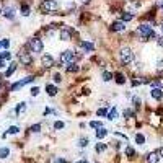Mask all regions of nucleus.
I'll return each instance as SVG.
<instances>
[{
	"mask_svg": "<svg viewBox=\"0 0 163 163\" xmlns=\"http://www.w3.org/2000/svg\"><path fill=\"white\" fill-rule=\"evenodd\" d=\"M59 38H61V41H70L72 39V30L70 28H64V30H61Z\"/></svg>",
	"mask_w": 163,
	"mask_h": 163,
	"instance_id": "10",
	"label": "nucleus"
},
{
	"mask_svg": "<svg viewBox=\"0 0 163 163\" xmlns=\"http://www.w3.org/2000/svg\"><path fill=\"white\" fill-rule=\"evenodd\" d=\"M150 95H152V98H155V100H161L163 98V90L161 88H152Z\"/></svg>",
	"mask_w": 163,
	"mask_h": 163,
	"instance_id": "14",
	"label": "nucleus"
},
{
	"mask_svg": "<svg viewBox=\"0 0 163 163\" xmlns=\"http://www.w3.org/2000/svg\"><path fill=\"white\" fill-rule=\"evenodd\" d=\"M78 145H80V147H86V145H88V139H86V137H82L80 140H78Z\"/></svg>",
	"mask_w": 163,
	"mask_h": 163,
	"instance_id": "31",
	"label": "nucleus"
},
{
	"mask_svg": "<svg viewBox=\"0 0 163 163\" xmlns=\"http://www.w3.org/2000/svg\"><path fill=\"white\" fill-rule=\"evenodd\" d=\"M16 69H18V64H16V62H11L10 65H8V69H7V72H5V77H10V75L13 73Z\"/></svg>",
	"mask_w": 163,
	"mask_h": 163,
	"instance_id": "16",
	"label": "nucleus"
},
{
	"mask_svg": "<svg viewBox=\"0 0 163 163\" xmlns=\"http://www.w3.org/2000/svg\"><path fill=\"white\" fill-rule=\"evenodd\" d=\"M30 131H31V132H39V131H41V124H33V126L30 127Z\"/></svg>",
	"mask_w": 163,
	"mask_h": 163,
	"instance_id": "34",
	"label": "nucleus"
},
{
	"mask_svg": "<svg viewBox=\"0 0 163 163\" xmlns=\"http://www.w3.org/2000/svg\"><path fill=\"white\" fill-rule=\"evenodd\" d=\"M158 155H160V157H163V147L160 148V152H158Z\"/></svg>",
	"mask_w": 163,
	"mask_h": 163,
	"instance_id": "44",
	"label": "nucleus"
},
{
	"mask_svg": "<svg viewBox=\"0 0 163 163\" xmlns=\"http://www.w3.org/2000/svg\"><path fill=\"white\" fill-rule=\"evenodd\" d=\"M137 33L142 36V41H147V39H150V38H157L150 25H140V26L137 28Z\"/></svg>",
	"mask_w": 163,
	"mask_h": 163,
	"instance_id": "1",
	"label": "nucleus"
},
{
	"mask_svg": "<svg viewBox=\"0 0 163 163\" xmlns=\"http://www.w3.org/2000/svg\"><path fill=\"white\" fill-rule=\"evenodd\" d=\"M64 126H65V124H64L62 121H56L54 122V129H64Z\"/></svg>",
	"mask_w": 163,
	"mask_h": 163,
	"instance_id": "33",
	"label": "nucleus"
},
{
	"mask_svg": "<svg viewBox=\"0 0 163 163\" xmlns=\"http://www.w3.org/2000/svg\"><path fill=\"white\" fill-rule=\"evenodd\" d=\"M46 91H48L49 96H56L59 90H57V86H54V85H46Z\"/></svg>",
	"mask_w": 163,
	"mask_h": 163,
	"instance_id": "17",
	"label": "nucleus"
},
{
	"mask_svg": "<svg viewBox=\"0 0 163 163\" xmlns=\"http://www.w3.org/2000/svg\"><path fill=\"white\" fill-rule=\"evenodd\" d=\"M0 46H2V48H5V49H8L10 41H8V39H2V41H0Z\"/></svg>",
	"mask_w": 163,
	"mask_h": 163,
	"instance_id": "35",
	"label": "nucleus"
},
{
	"mask_svg": "<svg viewBox=\"0 0 163 163\" xmlns=\"http://www.w3.org/2000/svg\"><path fill=\"white\" fill-rule=\"evenodd\" d=\"M8 155H10L8 147H2V148H0V158H7Z\"/></svg>",
	"mask_w": 163,
	"mask_h": 163,
	"instance_id": "23",
	"label": "nucleus"
},
{
	"mask_svg": "<svg viewBox=\"0 0 163 163\" xmlns=\"http://www.w3.org/2000/svg\"><path fill=\"white\" fill-rule=\"evenodd\" d=\"M96 114H98V116H106V114H108V108H100V109L96 111Z\"/></svg>",
	"mask_w": 163,
	"mask_h": 163,
	"instance_id": "32",
	"label": "nucleus"
},
{
	"mask_svg": "<svg viewBox=\"0 0 163 163\" xmlns=\"http://www.w3.org/2000/svg\"><path fill=\"white\" fill-rule=\"evenodd\" d=\"M39 95V88H38V86H33V88H31V96H38Z\"/></svg>",
	"mask_w": 163,
	"mask_h": 163,
	"instance_id": "37",
	"label": "nucleus"
},
{
	"mask_svg": "<svg viewBox=\"0 0 163 163\" xmlns=\"http://www.w3.org/2000/svg\"><path fill=\"white\" fill-rule=\"evenodd\" d=\"M104 150H106V144H96V152L98 153H101V152H104Z\"/></svg>",
	"mask_w": 163,
	"mask_h": 163,
	"instance_id": "28",
	"label": "nucleus"
},
{
	"mask_svg": "<svg viewBox=\"0 0 163 163\" xmlns=\"http://www.w3.org/2000/svg\"><path fill=\"white\" fill-rule=\"evenodd\" d=\"M134 20V13H129V11H124V13L121 15V21L126 23V21H131Z\"/></svg>",
	"mask_w": 163,
	"mask_h": 163,
	"instance_id": "18",
	"label": "nucleus"
},
{
	"mask_svg": "<svg viewBox=\"0 0 163 163\" xmlns=\"http://www.w3.org/2000/svg\"><path fill=\"white\" fill-rule=\"evenodd\" d=\"M2 15L5 16V18H8V20H15V10L11 8V7L2 10Z\"/></svg>",
	"mask_w": 163,
	"mask_h": 163,
	"instance_id": "12",
	"label": "nucleus"
},
{
	"mask_svg": "<svg viewBox=\"0 0 163 163\" xmlns=\"http://www.w3.org/2000/svg\"><path fill=\"white\" fill-rule=\"evenodd\" d=\"M65 70H67V72H70V73H75V72H78V70H80V65H77V64L70 62V64H67V65H65Z\"/></svg>",
	"mask_w": 163,
	"mask_h": 163,
	"instance_id": "15",
	"label": "nucleus"
},
{
	"mask_svg": "<svg viewBox=\"0 0 163 163\" xmlns=\"http://www.w3.org/2000/svg\"><path fill=\"white\" fill-rule=\"evenodd\" d=\"M34 80V77H31V75H30V77H25V78H23V80H20V82H16V83H13V85H11V91H16V90H20L21 88V86H25V85H28V83H31V82Z\"/></svg>",
	"mask_w": 163,
	"mask_h": 163,
	"instance_id": "6",
	"label": "nucleus"
},
{
	"mask_svg": "<svg viewBox=\"0 0 163 163\" xmlns=\"http://www.w3.org/2000/svg\"><path fill=\"white\" fill-rule=\"evenodd\" d=\"M52 163H65V160H64V158H54Z\"/></svg>",
	"mask_w": 163,
	"mask_h": 163,
	"instance_id": "42",
	"label": "nucleus"
},
{
	"mask_svg": "<svg viewBox=\"0 0 163 163\" xmlns=\"http://www.w3.org/2000/svg\"><path fill=\"white\" fill-rule=\"evenodd\" d=\"M0 88H2V82H0Z\"/></svg>",
	"mask_w": 163,
	"mask_h": 163,
	"instance_id": "48",
	"label": "nucleus"
},
{
	"mask_svg": "<svg viewBox=\"0 0 163 163\" xmlns=\"http://www.w3.org/2000/svg\"><path fill=\"white\" fill-rule=\"evenodd\" d=\"M124 116H126L127 119H129V118H132V116H134V113L131 111V109H126V111H124Z\"/></svg>",
	"mask_w": 163,
	"mask_h": 163,
	"instance_id": "39",
	"label": "nucleus"
},
{
	"mask_svg": "<svg viewBox=\"0 0 163 163\" xmlns=\"http://www.w3.org/2000/svg\"><path fill=\"white\" fill-rule=\"evenodd\" d=\"M161 31H163V23H161Z\"/></svg>",
	"mask_w": 163,
	"mask_h": 163,
	"instance_id": "47",
	"label": "nucleus"
},
{
	"mask_svg": "<svg viewBox=\"0 0 163 163\" xmlns=\"http://www.w3.org/2000/svg\"><path fill=\"white\" fill-rule=\"evenodd\" d=\"M157 70H158V72H163V61H158V62H157Z\"/></svg>",
	"mask_w": 163,
	"mask_h": 163,
	"instance_id": "38",
	"label": "nucleus"
},
{
	"mask_svg": "<svg viewBox=\"0 0 163 163\" xmlns=\"http://www.w3.org/2000/svg\"><path fill=\"white\" fill-rule=\"evenodd\" d=\"M126 30V23H122V21H114L113 25H111V31H116V33H121V31H124Z\"/></svg>",
	"mask_w": 163,
	"mask_h": 163,
	"instance_id": "11",
	"label": "nucleus"
},
{
	"mask_svg": "<svg viewBox=\"0 0 163 163\" xmlns=\"http://www.w3.org/2000/svg\"><path fill=\"white\" fill-rule=\"evenodd\" d=\"M56 8H57L56 0H44V2L39 5V10L43 11V13H51V11H54Z\"/></svg>",
	"mask_w": 163,
	"mask_h": 163,
	"instance_id": "2",
	"label": "nucleus"
},
{
	"mask_svg": "<svg viewBox=\"0 0 163 163\" xmlns=\"http://www.w3.org/2000/svg\"><path fill=\"white\" fill-rule=\"evenodd\" d=\"M90 127H93V129H101L103 124H101L100 121H91V122H90Z\"/></svg>",
	"mask_w": 163,
	"mask_h": 163,
	"instance_id": "26",
	"label": "nucleus"
},
{
	"mask_svg": "<svg viewBox=\"0 0 163 163\" xmlns=\"http://www.w3.org/2000/svg\"><path fill=\"white\" fill-rule=\"evenodd\" d=\"M136 144H139V145L145 144V137L142 136V134H136Z\"/></svg>",
	"mask_w": 163,
	"mask_h": 163,
	"instance_id": "25",
	"label": "nucleus"
},
{
	"mask_svg": "<svg viewBox=\"0 0 163 163\" xmlns=\"http://www.w3.org/2000/svg\"><path fill=\"white\" fill-rule=\"evenodd\" d=\"M41 65H43L44 69H51L52 65H54V57H52L51 54H43L41 56Z\"/></svg>",
	"mask_w": 163,
	"mask_h": 163,
	"instance_id": "7",
	"label": "nucleus"
},
{
	"mask_svg": "<svg viewBox=\"0 0 163 163\" xmlns=\"http://www.w3.org/2000/svg\"><path fill=\"white\" fill-rule=\"evenodd\" d=\"M158 160H160L158 152H150V153L147 155V161H148V163H158Z\"/></svg>",
	"mask_w": 163,
	"mask_h": 163,
	"instance_id": "13",
	"label": "nucleus"
},
{
	"mask_svg": "<svg viewBox=\"0 0 163 163\" xmlns=\"http://www.w3.org/2000/svg\"><path fill=\"white\" fill-rule=\"evenodd\" d=\"M111 78H113V73L111 72H103V80L104 82H109Z\"/></svg>",
	"mask_w": 163,
	"mask_h": 163,
	"instance_id": "29",
	"label": "nucleus"
},
{
	"mask_svg": "<svg viewBox=\"0 0 163 163\" xmlns=\"http://www.w3.org/2000/svg\"><path fill=\"white\" fill-rule=\"evenodd\" d=\"M106 116H108V119H109V121H114V119H116V116H118V109L113 108V109H111V111H109Z\"/></svg>",
	"mask_w": 163,
	"mask_h": 163,
	"instance_id": "22",
	"label": "nucleus"
},
{
	"mask_svg": "<svg viewBox=\"0 0 163 163\" xmlns=\"http://www.w3.org/2000/svg\"><path fill=\"white\" fill-rule=\"evenodd\" d=\"M3 67H5V62H3V61H0V69H3Z\"/></svg>",
	"mask_w": 163,
	"mask_h": 163,
	"instance_id": "43",
	"label": "nucleus"
},
{
	"mask_svg": "<svg viewBox=\"0 0 163 163\" xmlns=\"http://www.w3.org/2000/svg\"><path fill=\"white\" fill-rule=\"evenodd\" d=\"M18 59H20V62L23 64V65H30V64L33 62L31 56L28 54L26 51H21V52H20V54H18Z\"/></svg>",
	"mask_w": 163,
	"mask_h": 163,
	"instance_id": "8",
	"label": "nucleus"
},
{
	"mask_svg": "<svg viewBox=\"0 0 163 163\" xmlns=\"http://www.w3.org/2000/svg\"><path fill=\"white\" fill-rule=\"evenodd\" d=\"M30 49L33 51V52H38V54H41L43 52V49H44V44H43V39H39V38H31L30 39Z\"/></svg>",
	"mask_w": 163,
	"mask_h": 163,
	"instance_id": "3",
	"label": "nucleus"
},
{
	"mask_svg": "<svg viewBox=\"0 0 163 163\" xmlns=\"http://www.w3.org/2000/svg\"><path fill=\"white\" fill-rule=\"evenodd\" d=\"M126 155L129 157V158H132V157L136 155V152H134V148H132V147H127V148H126Z\"/></svg>",
	"mask_w": 163,
	"mask_h": 163,
	"instance_id": "30",
	"label": "nucleus"
},
{
	"mask_svg": "<svg viewBox=\"0 0 163 163\" xmlns=\"http://www.w3.org/2000/svg\"><path fill=\"white\" fill-rule=\"evenodd\" d=\"M161 11H163V7H161Z\"/></svg>",
	"mask_w": 163,
	"mask_h": 163,
	"instance_id": "50",
	"label": "nucleus"
},
{
	"mask_svg": "<svg viewBox=\"0 0 163 163\" xmlns=\"http://www.w3.org/2000/svg\"><path fill=\"white\" fill-rule=\"evenodd\" d=\"M82 3H90V0H80Z\"/></svg>",
	"mask_w": 163,
	"mask_h": 163,
	"instance_id": "45",
	"label": "nucleus"
},
{
	"mask_svg": "<svg viewBox=\"0 0 163 163\" xmlns=\"http://www.w3.org/2000/svg\"><path fill=\"white\" fill-rule=\"evenodd\" d=\"M18 132H20L18 126H11V127H8V131H7V134H18Z\"/></svg>",
	"mask_w": 163,
	"mask_h": 163,
	"instance_id": "27",
	"label": "nucleus"
},
{
	"mask_svg": "<svg viewBox=\"0 0 163 163\" xmlns=\"http://www.w3.org/2000/svg\"><path fill=\"white\" fill-rule=\"evenodd\" d=\"M113 77L116 78V83H119V85H124L126 83V77L122 73H116V75H113Z\"/></svg>",
	"mask_w": 163,
	"mask_h": 163,
	"instance_id": "20",
	"label": "nucleus"
},
{
	"mask_svg": "<svg viewBox=\"0 0 163 163\" xmlns=\"http://www.w3.org/2000/svg\"><path fill=\"white\" fill-rule=\"evenodd\" d=\"M0 15H2V8H0Z\"/></svg>",
	"mask_w": 163,
	"mask_h": 163,
	"instance_id": "49",
	"label": "nucleus"
},
{
	"mask_svg": "<svg viewBox=\"0 0 163 163\" xmlns=\"http://www.w3.org/2000/svg\"><path fill=\"white\" fill-rule=\"evenodd\" d=\"M132 103H134V106H136V108H139V106H140V98L134 96V98H132Z\"/></svg>",
	"mask_w": 163,
	"mask_h": 163,
	"instance_id": "36",
	"label": "nucleus"
},
{
	"mask_svg": "<svg viewBox=\"0 0 163 163\" xmlns=\"http://www.w3.org/2000/svg\"><path fill=\"white\" fill-rule=\"evenodd\" d=\"M78 49L85 51V52H91L93 49H95V46H93V43H88V41H80V43H78Z\"/></svg>",
	"mask_w": 163,
	"mask_h": 163,
	"instance_id": "9",
	"label": "nucleus"
},
{
	"mask_svg": "<svg viewBox=\"0 0 163 163\" xmlns=\"http://www.w3.org/2000/svg\"><path fill=\"white\" fill-rule=\"evenodd\" d=\"M73 57H75V54L72 51H62L61 52V64H64V65H65V64H70L72 61H73Z\"/></svg>",
	"mask_w": 163,
	"mask_h": 163,
	"instance_id": "5",
	"label": "nucleus"
},
{
	"mask_svg": "<svg viewBox=\"0 0 163 163\" xmlns=\"http://www.w3.org/2000/svg\"><path fill=\"white\" fill-rule=\"evenodd\" d=\"M106 136H108V129H104V127L96 131V139H104Z\"/></svg>",
	"mask_w": 163,
	"mask_h": 163,
	"instance_id": "21",
	"label": "nucleus"
},
{
	"mask_svg": "<svg viewBox=\"0 0 163 163\" xmlns=\"http://www.w3.org/2000/svg\"><path fill=\"white\" fill-rule=\"evenodd\" d=\"M157 43H158V46H160V48H163V36H160L158 39H157Z\"/></svg>",
	"mask_w": 163,
	"mask_h": 163,
	"instance_id": "41",
	"label": "nucleus"
},
{
	"mask_svg": "<svg viewBox=\"0 0 163 163\" xmlns=\"http://www.w3.org/2000/svg\"><path fill=\"white\" fill-rule=\"evenodd\" d=\"M26 106H28L26 103H20V104H16V108H15V114H16V116H20V114L26 109Z\"/></svg>",
	"mask_w": 163,
	"mask_h": 163,
	"instance_id": "19",
	"label": "nucleus"
},
{
	"mask_svg": "<svg viewBox=\"0 0 163 163\" xmlns=\"http://www.w3.org/2000/svg\"><path fill=\"white\" fill-rule=\"evenodd\" d=\"M0 48H2V46H0Z\"/></svg>",
	"mask_w": 163,
	"mask_h": 163,
	"instance_id": "51",
	"label": "nucleus"
},
{
	"mask_svg": "<svg viewBox=\"0 0 163 163\" xmlns=\"http://www.w3.org/2000/svg\"><path fill=\"white\" fill-rule=\"evenodd\" d=\"M119 57H121V62L122 64H131L134 61V54L129 48H122L119 51Z\"/></svg>",
	"mask_w": 163,
	"mask_h": 163,
	"instance_id": "4",
	"label": "nucleus"
},
{
	"mask_svg": "<svg viewBox=\"0 0 163 163\" xmlns=\"http://www.w3.org/2000/svg\"><path fill=\"white\" fill-rule=\"evenodd\" d=\"M77 163H86V161H85V160H78Z\"/></svg>",
	"mask_w": 163,
	"mask_h": 163,
	"instance_id": "46",
	"label": "nucleus"
},
{
	"mask_svg": "<svg viewBox=\"0 0 163 163\" xmlns=\"http://www.w3.org/2000/svg\"><path fill=\"white\" fill-rule=\"evenodd\" d=\"M52 78H54V82H56V83H61V80H62L59 73H56V75H54V77H52Z\"/></svg>",
	"mask_w": 163,
	"mask_h": 163,
	"instance_id": "40",
	"label": "nucleus"
},
{
	"mask_svg": "<svg viewBox=\"0 0 163 163\" xmlns=\"http://www.w3.org/2000/svg\"><path fill=\"white\" fill-rule=\"evenodd\" d=\"M30 13H31V8L28 7V5H21V15L23 16H30Z\"/></svg>",
	"mask_w": 163,
	"mask_h": 163,
	"instance_id": "24",
	"label": "nucleus"
}]
</instances>
